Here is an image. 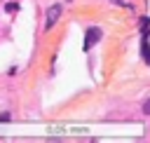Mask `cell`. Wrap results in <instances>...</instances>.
<instances>
[{
  "label": "cell",
  "instance_id": "obj_1",
  "mask_svg": "<svg viewBox=\"0 0 150 143\" xmlns=\"http://www.w3.org/2000/svg\"><path fill=\"white\" fill-rule=\"evenodd\" d=\"M59 16H61V5H52V7L47 9V21H45V30H52V28H54V23L59 21Z\"/></svg>",
  "mask_w": 150,
  "mask_h": 143
},
{
  "label": "cell",
  "instance_id": "obj_2",
  "mask_svg": "<svg viewBox=\"0 0 150 143\" xmlns=\"http://www.w3.org/2000/svg\"><path fill=\"white\" fill-rule=\"evenodd\" d=\"M98 40H101V30L98 28H89L87 38H84V49H91V45H96Z\"/></svg>",
  "mask_w": 150,
  "mask_h": 143
},
{
  "label": "cell",
  "instance_id": "obj_3",
  "mask_svg": "<svg viewBox=\"0 0 150 143\" xmlns=\"http://www.w3.org/2000/svg\"><path fill=\"white\" fill-rule=\"evenodd\" d=\"M16 9H19L16 2H9V5H7V12H16Z\"/></svg>",
  "mask_w": 150,
  "mask_h": 143
},
{
  "label": "cell",
  "instance_id": "obj_4",
  "mask_svg": "<svg viewBox=\"0 0 150 143\" xmlns=\"http://www.w3.org/2000/svg\"><path fill=\"white\" fill-rule=\"evenodd\" d=\"M0 122H9V113H2L0 115Z\"/></svg>",
  "mask_w": 150,
  "mask_h": 143
},
{
  "label": "cell",
  "instance_id": "obj_5",
  "mask_svg": "<svg viewBox=\"0 0 150 143\" xmlns=\"http://www.w3.org/2000/svg\"><path fill=\"white\" fill-rule=\"evenodd\" d=\"M112 2H115V5H122V2H120V0H112Z\"/></svg>",
  "mask_w": 150,
  "mask_h": 143
}]
</instances>
